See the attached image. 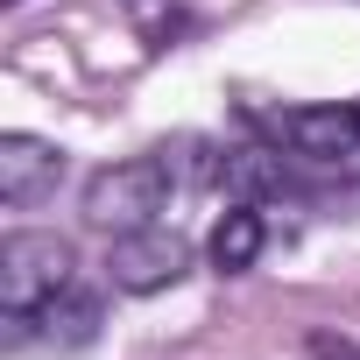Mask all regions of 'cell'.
Listing matches in <instances>:
<instances>
[{
  "instance_id": "obj_2",
  "label": "cell",
  "mask_w": 360,
  "mask_h": 360,
  "mask_svg": "<svg viewBox=\"0 0 360 360\" xmlns=\"http://www.w3.org/2000/svg\"><path fill=\"white\" fill-rule=\"evenodd\" d=\"M71 269H78V255H71L64 233H43V226L8 233L0 240V311L8 318H36L64 283H78Z\"/></svg>"
},
{
  "instance_id": "obj_7",
  "label": "cell",
  "mask_w": 360,
  "mask_h": 360,
  "mask_svg": "<svg viewBox=\"0 0 360 360\" xmlns=\"http://www.w3.org/2000/svg\"><path fill=\"white\" fill-rule=\"evenodd\" d=\"M99 325H106V304H99V290H85V283H64L43 311H36V332L50 339V346H92L99 339Z\"/></svg>"
},
{
  "instance_id": "obj_3",
  "label": "cell",
  "mask_w": 360,
  "mask_h": 360,
  "mask_svg": "<svg viewBox=\"0 0 360 360\" xmlns=\"http://www.w3.org/2000/svg\"><path fill=\"white\" fill-rule=\"evenodd\" d=\"M255 127L276 148H290V162H311V169L360 162V106H276Z\"/></svg>"
},
{
  "instance_id": "obj_4",
  "label": "cell",
  "mask_w": 360,
  "mask_h": 360,
  "mask_svg": "<svg viewBox=\"0 0 360 360\" xmlns=\"http://www.w3.org/2000/svg\"><path fill=\"white\" fill-rule=\"evenodd\" d=\"M184 269H191V240L169 233L162 219L155 226H134V233H113V248H106V276L127 297H155V290H169Z\"/></svg>"
},
{
  "instance_id": "obj_6",
  "label": "cell",
  "mask_w": 360,
  "mask_h": 360,
  "mask_svg": "<svg viewBox=\"0 0 360 360\" xmlns=\"http://www.w3.org/2000/svg\"><path fill=\"white\" fill-rule=\"evenodd\" d=\"M219 191L233 205H269V198H290V155L283 148H262V141H240L219 155Z\"/></svg>"
},
{
  "instance_id": "obj_8",
  "label": "cell",
  "mask_w": 360,
  "mask_h": 360,
  "mask_svg": "<svg viewBox=\"0 0 360 360\" xmlns=\"http://www.w3.org/2000/svg\"><path fill=\"white\" fill-rule=\"evenodd\" d=\"M262 248H269V219H262V205H226V212H219V226H212V240H205V255H212V269H219V276L255 269V262H262Z\"/></svg>"
},
{
  "instance_id": "obj_1",
  "label": "cell",
  "mask_w": 360,
  "mask_h": 360,
  "mask_svg": "<svg viewBox=\"0 0 360 360\" xmlns=\"http://www.w3.org/2000/svg\"><path fill=\"white\" fill-rule=\"evenodd\" d=\"M169 191H176V169L162 162V148L127 155V162H106L99 176H85V219L99 233H134L169 212Z\"/></svg>"
},
{
  "instance_id": "obj_10",
  "label": "cell",
  "mask_w": 360,
  "mask_h": 360,
  "mask_svg": "<svg viewBox=\"0 0 360 360\" xmlns=\"http://www.w3.org/2000/svg\"><path fill=\"white\" fill-rule=\"evenodd\" d=\"M311 360H360V346L339 332H311Z\"/></svg>"
},
{
  "instance_id": "obj_9",
  "label": "cell",
  "mask_w": 360,
  "mask_h": 360,
  "mask_svg": "<svg viewBox=\"0 0 360 360\" xmlns=\"http://www.w3.org/2000/svg\"><path fill=\"white\" fill-rule=\"evenodd\" d=\"M120 8L134 15V29L148 36V50H169L176 36H184V8H176V0H120Z\"/></svg>"
},
{
  "instance_id": "obj_5",
  "label": "cell",
  "mask_w": 360,
  "mask_h": 360,
  "mask_svg": "<svg viewBox=\"0 0 360 360\" xmlns=\"http://www.w3.org/2000/svg\"><path fill=\"white\" fill-rule=\"evenodd\" d=\"M57 184H64V148H57V141L22 134V127L0 134V205L29 212V205H43Z\"/></svg>"
},
{
  "instance_id": "obj_11",
  "label": "cell",
  "mask_w": 360,
  "mask_h": 360,
  "mask_svg": "<svg viewBox=\"0 0 360 360\" xmlns=\"http://www.w3.org/2000/svg\"><path fill=\"white\" fill-rule=\"evenodd\" d=\"M0 8H22V0H0Z\"/></svg>"
}]
</instances>
